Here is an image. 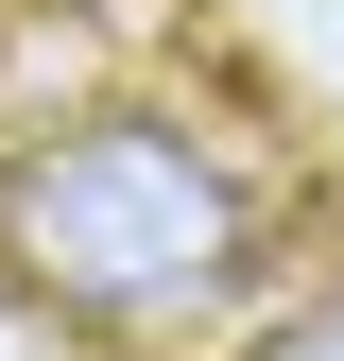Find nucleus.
<instances>
[{
  "instance_id": "f03ea898",
  "label": "nucleus",
  "mask_w": 344,
  "mask_h": 361,
  "mask_svg": "<svg viewBox=\"0 0 344 361\" xmlns=\"http://www.w3.org/2000/svg\"><path fill=\"white\" fill-rule=\"evenodd\" d=\"M276 361H344V310H327V327H293V344H276Z\"/></svg>"
},
{
  "instance_id": "f257e3e1",
  "label": "nucleus",
  "mask_w": 344,
  "mask_h": 361,
  "mask_svg": "<svg viewBox=\"0 0 344 361\" xmlns=\"http://www.w3.org/2000/svg\"><path fill=\"white\" fill-rule=\"evenodd\" d=\"M0 241H18L35 293L155 327V310H207L241 276V190L172 138V121H86V138L0 172Z\"/></svg>"
}]
</instances>
